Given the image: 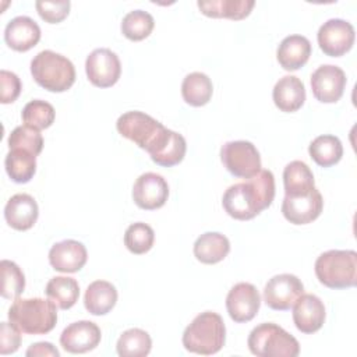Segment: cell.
<instances>
[{
	"mask_svg": "<svg viewBox=\"0 0 357 357\" xmlns=\"http://www.w3.org/2000/svg\"><path fill=\"white\" fill-rule=\"evenodd\" d=\"M88 259L86 248L77 240H63L52 245L49 262L53 269L64 273H74L84 268Z\"/></svg>",
	"mask_w": 357,
	"mask_h": 357,
	"instance_id": "cell-17",
	"label": "cell"
},
{
	"mask_svg": "<svg viewBox=\"0 0 357 357\" xmlns=\"http://www.w3.org/2000/svg\"><path fill=\"white\" fill-rule=\"evenodd\" d=\"M315 275L329 289H347L357 283V252L353 250H329L315 261Z\"/></svg>",
	"mask_w": 357,
	"mask_h": 357,
	"instance_id": "cell-6",
	"label": "cell"
},
{
	"mask_svg": "<svg viewBox=\"0 0 357 357\" xmlns=\"http://www.w3.org/2000/svg\"><path fill=\"white\" fill-rule=\"evenodd\" d=\"M45 293L60 310H68L78 301L79 284L74 278L54 276L47 282Z\"/></svg>",
	"mask_w": 357,
	"mask_h": 357,
	"instance_id": "cell-30",
	"label": "cell"
},
{
	"mask_svg": "<svg viewBox=\"0 0 357 357\" xmlns=\"http://www.w3.org/2000/svg\"><path fill=\"white\" fill-rule=\"evenodd\" d=\"M308 153L318 166L331 167L342 159L343 145L337 137L325 134L311 141L308 146Z\"/></svg>",
	"mask_w": 357,
	"mask_h": 357,
	"instance_id": "cell-29",
	"label": "cell"
},
{
	"mask_svg": "<svg viewBox=\"0 0 357 357\" xmlns=\"http://www.w3.org/2000/svg\"><path fill=\"white\" fill-rule=\"evenodd\" d=\"M353 25L342 18H331L318 29V45L321 50L331 57H340L346 54L354 43Z\"/></svg>",
	"mask_w": 357,
	"mask_h": 357,
	"instance_id": "cell-10",
	"label": "cell"
},
{
	"mask_svg": "<svg viewBox=\"0 0 357 357\" xmlns=\"http://www.w3.org/2000/svg\"><path fill=\"white\" fill-rule=\"evenodd\" d=\"M225 322L213 311H205L197 315L183 333V346L185 350L202 356L218 353L225 346Z\"/></svg>",
	"mask_w": 357,
	"mask_h": 357,
	"instance_id": "cell-4",
	"label": "cell"
},
{
	"mask_svg": "<svg viewBox=\"0 0 357 357\" xmlns=\"http://www.w3.org/2000/svg\"><path fill=\"white\" fill-rule=\"evenodd\" d=\"M117 303L116 287L106 280L92 282L84 296V305L92 315H106L110 312Z\"/></svg>",
	"mask_w": 357,
	"mask_h": 357,
	"instance_id": "cell-24",
	"label": "cell"
},
{
	"mask_svg": "<svg viewBox=\"0 0 357 357\" xmlns=\"http://www.w3.org/2000/svg\"><path fill=\"white\" fill-rule=\"evenodd\" d=\"M198 8L202 14L212 18H229V20H243L250 15L255 6L254 0H208L198 1Z\"/></svg>",
	"mask_w": 357,
	"mask_h": 357,
	"instance_id": "cell-26",
	"label": "cell"
},
{
	"mask_svg": "<svg viewBox=\"0 0 357 357\" xmlns=\"http://www.w3.org/2000/svg\"><path fill=\"white\" fill-rule=\"evenodd\" d=\"M116 128L120 135L145 149L151 158L167 144L173 132L149 114L138 110L123 113L116 121Z\"/></svg>",
	"mask_w": 357,
	"mask_h": 357,
	"instance_id": "cell-2",
	"label": "cell"
},
{
	"mask_svg": "<svg viewBox=\"0 0 357 357\" xmlns=\"http://www.w3.org/2000/svg\"><path fill=\"white\" fill-rule=\"evenodd\" d=\"M185 151H187V144L184 137L173 131L167 144L151 159L159 166L172 167L174 165H178L184 159Z\"/></svg>",
	"mask_w": 357,
	"mask_h": 357,
	"instance_id": "cell-37",
	"label": "cell"
},
{
	"mask_svg": "<svg viewBox=\"0 0 357 357\" xmlns=\"http://www.w3.org/2000/svg\"><path fill=\"white\" fill-rule=\"evenodd\" d=\"M100 329L92 321L70 324L60 335L61 347L73 354H82L93 350L100 342Z\"/></svg>",
	"mask_w": 357,
	"mask_h": 357,
	"instance_id": "cell-16",
	"label": "cell"
},
{
	"mask_svg": "<svg viewBox=\"0 0 357 357\" xmlns=\"http://www.w3.org/2000/svg\"><path fill=\"white\" fill-rule=\"evenodd\" d=\"M4 167L14 183L25 184L36 172V155L22 148H13L6 155Z\"/></svg>",
	"mask_w": 357,
	"mask_h": 357,
	"instance_id": "cell-27",
	"label": "cell"
},
{
	"mask_svg": "<svg viewBox=\"0 0 357 357\" xmlns=\"http://www.w3.org/2000/svg\"><path fill=\"white\" fill-rule=\"evenodd\" d=\"M284 195L303 197L308 195L314 188V174L303 160H293L286 165L283 170Z\"/></svg>",
	"mask_w": 357,
	"mask_h": 357,
	"instance_id": "cell-25",
	"label": "cell"
},
{
	"mask_svg": "<svg viewBox=\"0 0 357 357\" xmlns=\"http://www.w3.org/2000/svg\"><path fill=\"white\" fill-rule=\"evenodd\" d=\"M31 74L38 85L50 92H64L75 82L71 60L53 50H42L32 59Z\"/></svg>",
	"mask_w": 357,
	"mask_h": 357,
	"instance_id": "cell-5",
	"label": "cell"
},
{
	"mask_svg": "<svg viewBox=\"0 0 357 357\" xmlns=\"http://www.w3.org/2000/svg\"><path fill=\"white\" fill-rule=\"evenodd\" d=\"M153 241H155L153 229L144 222H137L130 225L124 233V245L130 252L135 255L148 252L152 248Z\"/></svg>",
	"mask_w": 357,
	"mask_h": 357,
	"instance_id": "cell-34",
	"label": "cell"
},
{
	"mask_svg": "<svg viewBox=\"0 0 357 357\" xmlns=\"http://www.w3.org/2000/svg\"><path fill=\"white\" fill-rule=\"evenodd\" d=\"M230 251L229 238L218 231H206L194 243L195 258L206 265H213L223 261Z\"/></svg>",
	"mask_w": 357,
	"mask_h": 357,
	"instance_id": "cell-23",
	"label": "cell"
},
{
	"mask_svg": "<svg viewBox=\"0 0 357 357\" xmlns=\"http://www.w3.org/2000/svg\"><path fill=\"white\" fill-rule=\"evenodd\" d=\"M167 197L169 185L166 180L160 174L152 172L141 174L132 185V199L141 209H158L165 205Z\"/></svg>",
	"mask_w": 357,
	"mask_h": 357,
	"instance_id": "cell-14",
	"label": "cell"
},
{
	"mask_svg": "<svg viewBox=\"0 0 357 357\" xmlns=\"http://www.w3.org/2000/svg\"><path fill=\"white\" fill-rule=\"evenodd\" d=\"M311 56V43L303 35L286 36L276 50V59L286 71L301 68Z\"/></svg>",
	"mask_w": 357,
	"mask_h": 357,
	"instance_id": "cell-22",
	"label": "cell"
},
{
	"mask_svg": "<svg viewBox=\"0 0 357 357\" xmlns=\"http://www.w3.org/2000/svg\"><path fill=\"white\" fill-rule=\"evenodd\" d=\"M325 305L315 294H301L293 305V321L303 333L319 331L325 322Z\"/></svg>",
	"mask_w": 357,
	"mask_h": 357,
	"instance_id": "cell-18",
	"label": "cell"
},
{
	"mask_svg": "<svg viewBox=\"0 0 357 357\" xmlns=\"http://www.w3.org/2000/svg\"><path fill=\"white\" fill-rule=\"evenodd\" d=\"M247 344L257 357H296L300 353L297 339L272 322L255 326L250 332Z\"/></svg>",
	"mask_w": 357,
	"mask_h": 357,
	"instance_id": "cell-7",
	"label": "cell"
},
{
	"mask_svg": "<svg viewBox=\"0 0 357 357\" xmlns=\"http://www.w3.org/2000/svg\"><path fill=\"white\" fill-rule=\"evenodd\" d=\"M151 347L152 340L149 333L139 328L124 331L116 344V350L120 357H145L149 354Z\"/></svg>",
	"mask_w": 357,
	"mask_h": 357,
	"instance_id": "cell-31",
	"label": "cell"
},
{
	"mask_svg": "<svg viewBox=\"0 0 357 357\" xmlns=\"http://www.w3.org/2000/svg\"><path fill=\"white\" fill-rule=\"evenodd\" d=\"M155 26L153 17L144 10H132L123 17L121 32L123 35L134 42L148 38Z\"/></svg>",
	"mask_w": 357,
	"mask_h": 357,
	"instance_id": "cell-32",
	"label": "cell"
},
{
	"mask_svg": "<svg viewBox=\"0 0 357 357\" xmlns=\"http://www.w3.org/2000/svg\"><path fill=\"white\" fill-rule=\"evenodd\" d=\"M20 329L11 322L0 324V354L15 353L21 344Z\"/></svg>",
	"mask_w": 357,
	"mask_h": 357,
	"instance_id": "cell-40",
	"label": "cell"
},
{
	"mask_svg": "<svg viewBox=\"0 0 357 357\" xmlns=\"http://www.w3.org/2000/svg\"><path fill=\"white\" fill-rule=\"evenodd\" d=\"M220 159L226 170L238 178H251L261 170V156L250 141H229L220 148Z\"/></svg>",
	"mask_w": 357,
	"mask_h": 357,
	"instance_id": "cell-8",
	"label": "cell"
},
{
	"mask_svg": "<svg viewBox=\"0 0 357 357\" xmlns=\"http://www.w3.org/2000/svg\"><path fill=\"white\" fill-rule=\"evenodd\" d=\"M272 98L279 110L284 113L297 112L305 102L304 84L294 75H284L275 84Z\"/></svg>",
	"mask_w": 357,
	"mask_h": 357,
	"instance_id": "cell-21",
	"label": "cell"
},
{
	"mask_svg": "<svg viewBox=\"0 0 357 357\" xmlns=\"http://www.w3.org/2000/svg\"><path fill=\"white\" fill-rule=\"evenodd\" d=\"M304 293L303 282L291 273L272 276L264 287L265 304L276 311L290 310L297 298Z\"/></svg>",
	"mask_w": 357,
	"mask_h": 357,
	"instance_id": "cell-9",
	"label": "cell"
},
{
	"mask_svg": "<svg viewBox=\"0 0 357 357\" xmlns=\"http://www.w3.org/2000/svg\"><path fill=\"white\" fill-rule=\"evenodd\" d=\"M25 354L26 356H53V357L60 356L59 350L49 342H38L31 344Z\"/></svg>",
	"mask_w": 357,
	"mask_h": 357,
	"instance_id": "cell-41",
	"label": "cell"
},
{
	"mask_svg": "<svg viewBox=\"0 0 357 357\" xmlns=\"http://www.w3.org/2000/svg\"><path fill=\"white\" fill-rule=\"evenodd\" d=\"M70 6L71 3L68 0H59V1L38 0L35 3L39 17L49 24L61 22L68 15Z\"/></svg>",
	"mask_w": 357,
	"mask_h": 357,
	"instance_id": "cell-38",
	"label": "cell"
},
{
	"mask_svg": "<svg viewBox=\"0 0 357 357\" xmlns=\"http://www.w3.org/2000/svg\"><path fill=\"white\" fill-rule=\"evenodd\" d=\"M322 208L324 199L317 188L303 197L284 195L282 202V213L293 225H308L314 222L321 215Z\"/></svg>",
	"mask_w": 357,
	"mask_h": 357,
	"instance_id": "cell-15",
	"label": "cell"
},
{
	"mask_svg": "<svg viewBox=\"0 0 357 357\" xmlns=\"http://www.w3.org/2000/svg\"><path fill=\"white\" fill-rule=\"evenodd\" d=\"M40 39L39 25L26 15L13 18L4 29V40L13 50L26 52L36 46Z\"/></svg>",
	"mask_w": 357,
	"mask_h": 357,
	"instance_id": "cell-20",
	"label": "cell"
},
{
	"mask_svg": "<svg viewBox=\"0 0 357 357\" xmlns=\"http://www.w3.org/2000/svg\"><path fill=\"white\" fill-rule=\"evenodd\" d=\"M21 116L25 126L33 127L40 131L49 128L53 124L56 112L49 102L42 99H33L24 106Z\"/></svg>",
	"mask_w": 357,
	"mask_h": 357,
	"instance_id": "cell-33",
	"label": "cell"
},
{
	"mask_svg": "<svg viewBox=\"0 0 357 357\" xmlns=\"http://www.w3.org/2000/svg\"><path fill=\"white\" fill-rule=\"evenodd\" d=\"M213 93V85L211 78L199 71L185 75L181 84V96L185 103L199 107L206 105Z\"/></svg>",
	"mask_w": 357,
	"mask_h": 357,
	"instance_id": "cell-28",
	"label": "cell"
},
{
	"mask_svg": "<svg viewBox=\"0 0 357 357\" xmlns=\"http://www.w3.org/2000/svg\"><path fill=\"white\" fill-rule=\"evenodd\" d=\"M38 204L29 194L13 195L4 206V219L10 227L24 231L31 229L38 220Z\"/></svg>",
	"mask_w": 357,
	"mask_h": 357,
	"instance_id": "cell-19",
	"label": "cell"
},
{
	"mask_svg": "<svg viewBox=\"0 0 357 357\" xmlns=\"http://www.w3.org/2000/svg\"><path fill=\"white\" fill-rule=\"evenodd\" d=\"M259 305L261 296L257 287L247 282L234 284L226 297V308L229 317L237 324L251 321L258 314Z\"/></svg>",
	"mask_w": 357,
	"mask_h": 357,
	"instance_id": "cell-13",
	"label": "cell"
},
{
	"mask_svg": "<svg viewBox=\"0 0 357 357\" xmlns=\"http://www.w3.org/2000/svg\"><path fill=\"white\" fill-rule=\"evenodd\" d=\"M8 319L22 333L45 335L57 322L56 304L45 298H15L8 310Z\"/></svg>",
	"mask_w": 357,
	"mask_h": 357,
	"instance_id": "cell-3",
	"label": "cell"
},
{
	"mask_svg": "<svg viewBox=\"0 0 357 357\" xmlns=\"http://www.w3.org/2000/svg\"><path fill=\"white\" fill-rule=\"evenodd\" d=\"M85 71L89 82L98 88L113 86L121 74L119 56L106 47L92 50L85 60Z\"/></svg>",
	"mask_w": 357,
	"mask_h": 357,
	"instance_id": "cell-11",
	"label": "cell"
},
{
	"mask_svg": "<svg viewBox=\"0 0 357 357\" xmlns=\"http://www.w3.org/2000/svg\"><path fill=\"white\" fill-rule=\"evenodd\" d=\"M275 198V177L271 170H259L254 177L230 185L222 198L226 213L237 220H250L271 206Z\"/></svg>",
	"mask_w": 357,
	"mask_h": 357,
	"instance_id": "cell-1",
	"label": "cell"
},
{
	"mask_svg": "<svg viewBox=\"0 0 357 357\" xmlns=\"http://www.w3.org/2000/svg\"><path fill=\"white\" fill-rule=\"evenodd\" d=\"M344 71L333 64L319 66L311 75V89L317 100L322 103L337 102L346 86Z\"/></svg>",
	"mask_w": 357,
	"mask_h": 357,
	"instance_id": "cell-12",
	"label": "cell"
},
{
	"mask_svg": "<svg viewBox=\"0 0 357 357\" xmlns=\"http://www.w3.org/2000/svg\"><path fill=\"white\" fill-rule=\"evenodd\" d=\"M8 148H22L33 155H39L43 148V137L39 130L29 126H18L8 135Z\"/></svg>",
	"mask_w": 357,
	"mask_h": 357,
	"instance_id": "cell-36",
	"label": "cell"
},
{
	"mask_svg": "<svg viewBox=\"0 0 357 357\" xmlns=\"http://www.w3.org/2000/svg\"><path fill=\"white\" fill-rule=\"evenodd\" d=\"M0 102L7 105V103H13L14 100H17V98L21 93L22 85L21 81L18 78L17 74L7 71V70H1L0 71Z\"/></svg>",
	"mask_w": 357,
	"mask_h": 357,
	"instance_id": "cell-39",
	"label": "cell"
},
{
	"mask_svg": "<svg viewBox=\"0 0 357 357\" xmlns=\"http://www.w3.org/2000/svg\"><path fill=\"white\" fill-rule=\"evenodd\" d=\"M1 268V296L7 300H15L25 289V276L21 268L8 259L0 262Z\"/></svg>",
	"mask_w": 357,
	"mask_h": 357,
	"instance_id": "cell-35",
	"label": "cell"
}]
</instances>
